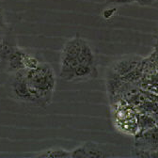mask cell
Wrapping results in <instances>:
<instances>
[{
	"label": "cell",
	"instance_id": "obj_16",
	"mask_svg": "<svg viewBox=\"0 0 158 158\" xmlns=\"http://www.w3.org/2000/svg\"><path fill=\"white\" fill-rule=\"evenodd\" d=\"M108 4L113 5H123V4H131L134 3V0H106Z\"/></svg>",
	"mask_w": 158,
	"mask_h": 158
},
{
	"label": "cell",
	"instance_id": "obj_19",
	"mask_svg": "<svg viewBox=\"0 0 158 158\" xmlns=\"http://www.w3.org/2000/svg\"><path fill=\"white\" fill-rule=\"evenodd\" d=\"M6 35V31H5V27H0V44L3 42V40L5 38Z\"/></svg>",
	"mask_w": 158,
	"mask_h": 158
},
{
	"label": "cell",
	"instance_id": "obj_3",
	"mask_svg": "<svg viewBox=\"0 0 158 158\" xmlns=\"http://www.w3.org/2000/svg\"><path fill=\"white\" fill-rule=\"evenodd\" d=\"M97 76H98V71L96 66L79 63L73 71L72 82L89 81L91 80V79L97 78Z\"/></svg>",
	"mask_w": 158,
	"mask_h": 158
},
{
	"label": "cell",
	"instance_id": "obj_8",
	"mask_svg": "<svg viewBox=\"0 0 158 158\" xmlns=\"http://www.w3.org/2000/svg\"><path fill=\"white\" fill-rule=\"evenodd\" d=\"M23 54H24L23 49H19L18 47L15 48V50L11 53V55L7 60L8 72L14 73L25 69L23 64Z\"/></svg>",
	"mask_w": 158,
	"mask_h": 158
},
{
	"label": "cell",
	"instance_id": "obj_4",
	"mask_svg": "<svg viewBox=\"0 0 158 158\" xmlns=\"http://www.w3.org/2000/svg\"><path fill=\"white\" fill-rule=\"evenodd\" d=\"M79 64L78 58H73L60 55V68H59V77L65 81L72 82L73 73L75 67Z\"/></svg>",
	"mask_w": 158,
	"mask_h": 158
},
{
	"label": "cell",
	"instance_id": "obj_12",
	"mask_svg": "<svg viewBox=\"0 0 158 158\" xmlns=\"http://www.w3.org/2000/svg\"><path fill=\"white\" fill-rule=\"evenodd\" d=\"M35 156L44 158H71V151L62 148H50L41 152Z\"/></svg>",
	"mask_w": 158,
	"mask_h": 158
},
{
	"label": "cell",
	"instance_id": "obj_14",
	"mask_svg": "<svg viewBox=\"0 0 158 158\" xmlns=\"http://www.w3.org/2000/svg\"><path fill=\"white\" fill-rule=\"evenodd\" d=\"M71 157L72 158H85V149L83 144L74 148L71 151Z\"/></svg>",
	"mask_w": 158,
	"mask_h": 158
},
{
	"label": "cell",
	"instance_id": "obj_5",
	"mask_svg": "<svg viewBox=\"0 0 158 158\" xmlns=\"http://www.w3.org/2000/svg\"><path fill=\"white\" fill-rule=\"evenodd\" d=\"M137 148L144 150L158 149V128L147 129L139 137V145Z\"/></svg>",
	"mask_w": 158,
	"mask_h": 158
},
{
	"label": "cell",
	"instance_id": "obj_9",
	"mask_svg": "<svg viewBox=\"0 0 158 158\" xmlns=\"http://www.w3.org/2000/svg\"><path fill=\"white\" fill-rule=\"evenodd\" d=\"M15 48H16L15 40L11 37L10 33L6 32L3 42L0 44V61L7 62L8 58L10 57L11 53L15 50Z\"/></svg>",
	"mask_w": 158,
	"mask_h": 158
},
{
	"label": "cell",
	"instance_id": "obj_6",
	"mask_svg": "<svg viewBox=\"0 0 158 158\" xmlns=\"http://www.w3.org/2000/svg\"><path fill=\"white\" fill-rule=\"evenodd\" d=\"M78 61L82 64H88L91 66H96V57L93 49L87 40L82 38L81 48L78 55Z\"/></svg>",
	"mask_w": 158,
	"mask_h": 158
},
{
	"label": "cell",
	"instance_id": "obj_15",
	"mask_svg": "<svg viewBox=\"0 0 158 158\" xmlns=\"http://www.w3.org/2000/svg\"><path fill=\"white\" fill-rule=\"evenodd\" d=\"M116 11H117V10L115 9V8H107V9H105L104 10H103V17L105 18V19H106V20H108V19H110L111 17H113L114 16V14L116 13Z\"/></svg>",
	"mask_w": 158,
	"mask_h": 158
},
{
	"label": "cell",
	"instance_id": "obj_7",
	"mask_svg": "<svg viewBox=\"0 0 158 158\" xmlns=\"http://www.w3.org/2000/svg\"><path fill=\"white\" fill-rule=\"evenodd\" d=\"M81 41L82 38L80 36H75L69 39L63 45L61 56L78 58V55L81 48Z\"/></svg>",
	"mask_w": 158,
	"mask_h": 158
},
{
	"label": "cell",
	"instance_id": "obj_13",
	"mask_svg": "<svg viewBox=\"0 0 158 158\" xmlns=\"http://www.w3.org/2000/svg\"><path fill=\"white\" fill-rule=\"evenodd\" d=\"M41 61L39 59L30 53H27V51L24 50V54H23V64H24V68L26 70H31L36 68Z\"/></svg>",
	"mask_w": 158,
	"mask_h": 158
},
{
	"label": "cell",
	"instance_id": "obj_1",
	"mask_svg": "<svg viewBox=\"0 0 158 158\" xmlns=\"http://www.w3.org/2000/svg\"><path fill=\"white\" fill-rule=\"evenodd\" d=\"M27 79L39 107L48 106L53 99L56 76L53 67L47 62H41L36 68L27 70Z\"/></svg>",
	"mask_w": 158,
	"mask_h": 158
},
{
	"label": "cell",
	"instance_id": "obj_17",
	"mask_svg": "<svg viewBox=\"0 0 158 158\" xmlns=\"http://www.w3.org/2000/svg\"><path fill=\"white\" fill-rule=\"evenodd\" d=\"M156 0H134V2L136 3L137 5L139 6H150L152 3H154Z\"/></svg>",
	"mask_w": 158,
	"mask_h": 158
},
{
	"label": "cell",
	"instance_id": "obj_11",
	"mask_svg": "<svg viewBox=\"0 0 158 158\" xmlns=\"http://www.w3.org/2000/svg\"><path fill=\"white\" fill-rule=\"evenodd\" d=\"M137 63H138V61L135 60V59L124 58V59H122V60L117 61L114 64L113 70L116 74H118V76H123V75L128 73L129 72H131L134 68H135Z\"/></svg>",
	"mask_w": 158,
	"mask_h": 158
},
{
	"label": "cell",
	"instance_id": "obj_10",
	"mask_svg": "<svg viewBox=\"0 0 158 158\" xmlns=\"http://www.w3.org/2000/svg\"><path fill=\"white\" fill-rule=\"evenodd\" d=\"M83 146L85 149V158H106L110 156L102 145L93 142H86Z\"/></svg>",
	"mask_w": 158,
	"mask_h": 158
},
{
	"label": "cell",
	"instance_id": "obj_18",
	"mask_svg": "<svg viewBox=\"0 0 158 158\" xmlns=\"http://www.w3.org/2000/svg\"><path fill=\"white\" fill-rule=\"evenodd\" d=\"M6 24H5V18H4V13L2 11V10L0 9V27H5Z\"/></svg>",
	"mask_w": 158,
	"mask_h": 158
},
{
	"label": "cell",
	"instance_id": "obj_2",
	"mask_svg": "<svg viewBox=\"0 0 158 158\" xmlns=\"http://www.w3.org/2000/svg\"><path fill=\"white\" fill-rule=\"evenodd\" d=\"M9 86L11 96L14 99L20 102L32 104L36 106L35 97L32 93V90L27 79L26 69L11 73V77L10 79Z\"/></svg>",
	"mask_w": 158,
	"mask_h": 158
}]
</instances>
